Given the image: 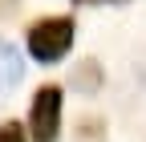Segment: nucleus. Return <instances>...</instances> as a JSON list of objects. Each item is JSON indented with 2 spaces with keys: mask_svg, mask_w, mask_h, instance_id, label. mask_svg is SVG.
Masks as SVG:
<instances>
[{
  "mask_svg": "<svg viewBox=\"0 0 146 142\" xmlns=\"http://www.w3.org/2000/svg\"><path fill=\"white\" fill-rule=\"evenodd\" d=\"M0 142H29V134H25V126H16V122H4V126H0Z\"/></svg>",
  "mask_w": 146,
  "mask_h": 142,
  "instance_id": "39448f33",
  "label": "nucleus"
},
{
  "mask_svg": "<svg viewBox=\"0 0 146 142\" xmlns=\"http://www.w3.org/2000/svg\"><path fill=\"white\" fill-rule=\"evenodd\" d=\"M73 37H77V21L73 16H41V21L29 25V57L41 65H57L65 53L73 49Z\"/></svg>",
  "mask_w": 146,
  "mask_h": 142,
  "instance_id": "f257e3e1",
  "label": "nucleus"
},
{
  "mask_svg": "<svg viewBox=\"0 0 146 142\" xmlns=\"http://www.w3.org/2000/svg\"><path fill=\"white\" fill-rule=\"evenodd\" d=\"M98 85H102V69H98V61H81V65H77V73H73V90L94 94Z\"/></svg>",
  "mask_w": 146,
  "mask_h": 142,
  "instance_id": "20e7f679",
  "label": "nucleus"
},
{
  "mask_svg": "<svg viewBox=\"0 0 146 142\" xmlns=\"http://www.w3.org/2000/svg\"><path fill=\"white\" fill-rule=\"evenodd\" d=\"M81 4H94V0H81Z\"/></svg>",
  "mask_w": 146,
  "mask_h": 142,
  "instance_id": "0eeeda50",
  "label": "nucleus"
},
{
  "mask_svg": "<svg viewBox=\"0 0 146 142\" xmlns=\"http://www.w3.org/2000/svg\"><path fill=\"white\" fill-rule=\"evenodd\" d=\"M98 138H102V122L98 118H85L81 122V142H98Z\"/></svg>",
  "mask_w": 146,
  "mask_h": 142,
  "instance_id": "423d86ee",
  "label": "nucleus"
},
{
  "mask_svg": "<svg viewBox=\"0 0 146 142\" xmlns=\"http://www.w3.org/2000/svg\"><path fill=\"white\" fill-rule=\"evenodd\" d=\"M61 90L57 85H41L33 94V106H29V134L33 142H57L61 134Z\"/></svg>",
  "mask_w": 146,
  "mask_h": 142,
  "instance_id": "f03ea898",
  "label": "nucleus"
},
{
  "mask_svg": "<svg viewBox=\"0 0 146 142\" xmlns=\"http://www.w3.org/2000/svg\"><path fill=\"white\" fill-rule=\"evenodd\" d=\"M21 81H25V57H21V49H16L12 41H0V94L16 90Z\"/></svg>",
  "mask_w": 146,
  "mask_h": 142,
  "instance_id": "7ed1b4c3",
  "label": "nucleus"
}]
</instances>
